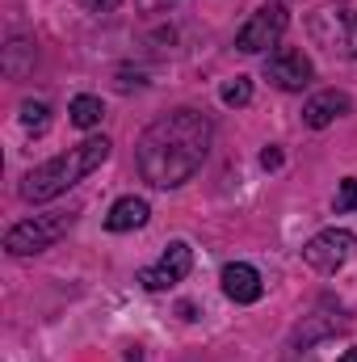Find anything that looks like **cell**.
<instances>
[{"instance_id": "obj_1", "label": "cell", "mask_w": 357, "mask_h": 362, "mask_svg": "<svg viewBox=\"0 0 357 362\" xmlns=\"http://www.w3.org/2000/svg\"><path fill=\"white\" fill-rule=\"evenodd\" d=\"M210 135H214V127L198 110H173V114L156 118L135 144V165H139L143 181L156 189L185 185L202 169V160L210 152Z\"/></svg>"}, {"instance_id": "obj_2", "label": "cell", "mask_w": 357, "mask_h": 362, "mask_svg": "<svg viewBox=\"0 0 357 362\" xmlns=\"http://www.w3.org/2000/svg\"><path fill=\"white\" fill-rule=\"evenodd\" d=\"M109 148H114V144H109L105 135H92L80 148H68V152L51 156L47 165H38V169L25 173L21 198H25V202H51V198H59L63 189H72L80 177H89L92 169H101V165L109 160Z\"/></svg>"}, {"instance_id": "obj_3", "label": "cell", "mask_w": 357, "mask_h": 362, "mask_svg": "<svg viewBox=\"0 0 357 362\" xmlns=\"http://www.w3.org/2000/svg\"><path fill=\"white\" fill-rule=\"evenodd\" d=\"M72 223H76V215H72V211H47V215L21 219V223H13V228L4 232V249H8L13 257L42 253V249H51V245L72 228Z\"/></svg>"}, {"instance_id": "obj_4", "label": "cell", "mask_w": 357, "mask_h": 362, "mask_svg": "<svg viewBox=\"0 0 357 362\" xmlns=\"http://www.w3.org/2000/svg\"><path fill=\"white\" fill-rule=\"evenodd\" d=\"M353 249H357L353 232L328 228V232H320V236H311V240L303 245V262H307L311 270H320V274H337L349 257H353Z\"/></svg>"}, {"instance_id": "obj_5", "label": "cell", "mask_w": 357, "mask_h": 362, "mask_svg": "<svg viewBox=\"0 0 357 362\" xmlns=\"http://www.w3.org/2000/svg\"><path fill=\"white\" fill-rule=\"evenodd\" d=\"M286 25H290L286 8H282V4H265V8H257V13L244 21V30L236 34V47H240L244 55H257V51H265V47H277V38L286 34Z\"/></svg>"}, {"instance_id": "obj_6", "label": "cell", "mask_w": 357, "mask_h": 362, "mask_svg": "<svg viewBox=\"0 0 357 362\" xmlns=\"http://www.w3.org/2000/svg\"><path fill=\"white\" fill-rule=\"evenodd\" d=\"M265 76L277 85V89L298 93L303 85H311L315 68H311V59H307L298 47H277V51L265 59Z\"/></svg>"}, {"instance_id": "obj_7", "label": "cell", "mask_w": 357, "mask_h": 362, "mask_svg": "<svg viewBox=\"0 0 357 362\" xmlns=\"http://www.w3.org/2000/svg\"><path fill=\"white\" fill-rule=\"evenodd\" d=\"M189 270H193V249H189L185 240H173L156 266L139 270V282H143L147 291H169V286H177Z\"/></svg>"}, {"instance_id": "obj_8", "label": "cell", "mask_w": 357, "mask_h": 362, "mask_svg": "<svg viewBox=\"0 0 357 362\" xmlns=\"http://www.w3.org/2000/svg\"><path fill=\"white\" fill-rule=\"evenodd\" d=\"M223 295L231 303H257L265 295V282H261V274L253 270V266L231 262V266H223Z\"/></svg>"}, {"instance_id": "obj_9", "label": "cell", "mask_w": 357, "mask_h": 362, "mask_svg": "<svg viewBox=\"0 0 357 362\" xmlns=\"http://www.w3.org/2000/svg\"><path fill=\"white\" fill-rule=\"evenodd\" d=\"M353 110V101H349V93H337V89H328V93H315L311 101H307V110H303V122L307 127H315V131H324V127H332L341 114H349Z\"/></svg>"}, {"instance_id": "obj_10", "label": "cell", "mask_w": 357, "mask_h": 362, "mask_svg": "<svg viewBox=\"0 0 357 362\" xmlns=\"http://www.w3.org/2000/svg\"><path fill=\"white\" fill-rule=\"evenodd\" d=\"M147 215H152V206L143 198H118L109 206V215H105V228L109 232H131V228H143Z\"/></svg>"}, {"instance_id": "obj_11", "label": "cell", "mask_w": 357, "mask_h": 362, "mask_svg": "<svg viewBox=\"0 0 357 362\" xmlns=\"http://www.w3.org/2000/svg\"><path fill=\"white\" fill-rule=\"evenodd\" d=\"M328 17L337 21V34L328 38V42H332V51L341 47V55L357 59V8H353V13H341V17H337V13L328 8Z\"/></svg>"}, {"instance_id": "obj_12", "label": "cell", "mask_w": 357, "mask_h": 362, "mask_svg": "<svg viewBox=\"0 0 357 362\" xmlns=\"http://www.w3.org/2000/svg\"><path fill=\"white\" fill-rule=\"evenodd\" d=\"M68 114H72V122H76L80 131H92V127L105 118V105H101V97H89V93H80V97H72Z\"/></svg>"}, {"instance_id": "obj_13", "label": "cell", "mask_w": 357, "mask_h": 362, "mask_svg": "<svg viewBox=\"0 0 357 362\" xmlns=\"http://www.w3.org/2000/svg\"><path fill=\"white\" fill-rule=\"evenodd\" d=\"M21 122H25L30 131H47V122H51L47 101H25V105H21Z\"/></svg>"}, {"instance_id": "obj_14", "label": "cell", "mask_w": 357, "mask_h": 362, "mask_svg": "<svg viewBox=\"0 0 357 362\" xmlns=\"http://www.w3.org/2000/svg\"><path fill=\"white\" fill-rule=\"evenodd\" d=\"M248 101H253V85L244 76H236V81L223 85V105H248Z\"/></svg>"}, {"instance_id": "obj_15", "label": "cell", "mask_w": 357, "mask_h": 362, "mask_svg": "<svg viewBox=\"0 0 357 362\" xmlns=\"http://www.w3.org/2000/svg\"><path fill=\"white\" fill-rule=\"evenodd\" d=\"M337 211H357V177H345L337 189Z\"/></svg>"}, {"instance_id": "obj_16", "label": "cell", "mask_w": 357, "mask_h": 362, "mask_svg": "<svg viewBox=\"0 0 357 362\" xmlns=\"http://www.w3.org/2000/svg\"><path fill=\"white\" fill-rule=\"evenodd\" d=\"M261 165H265V169H277V165H282V152H277V148H265V152H261Z\"/></svg>"}, {"instance_id": "obj_17", "label": "cell", "mask_w": 357, "mask_h": 362, "mask_svg": "<svg viewBox=\"0 0 357 362\" xmlns=\"http://www.w3.org/2000/svg\"><path fill=\"white\" fill-rule=\"evenodd\" d=\"M89 8H97V13H109V8H118V0H89Z\"/></svg>"}, {"instance_id": "obj_18", "label": "cell", "mask_w": 357, "mask_h": 362, "mask_svg": "<svg viewBox=\"0 0 357 362\" xmlns=\"http://www.w3.org/2000/svg\"><path fill=\"white\" fill-rule=\"evenodd\" d=\"M341 362H357V350H349V354H345V358H341Z\"/></svg>"}]
</instances>
